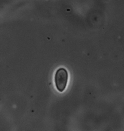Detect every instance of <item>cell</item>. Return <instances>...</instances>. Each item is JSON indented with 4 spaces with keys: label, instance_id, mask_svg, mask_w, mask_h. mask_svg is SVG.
Here are the masks:
<instances>
[{
    "label": "cell",
    "instance_id": "cell-1",
    "mask_svg": "<svg viewBox=\"0 0 124 131\" xmlns=\"http://www.w3.org/2000/svg\"><path fill=\"white\" fill-rule=\"evenodd\" d=\"M68 79V73L65 68L60 67L56 70L55 73V85L59 92H63L65 90Z\"/></svg>",
    "mask_w": 124,
    "mask_h": 131
}]
</instances>
